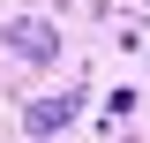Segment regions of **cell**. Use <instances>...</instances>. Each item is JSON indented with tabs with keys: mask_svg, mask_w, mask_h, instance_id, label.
Listing matches in <instances>:
<instances>
[{
	"mask_svg": "<svg viewBox=\"0 0 150 143\" xmlns=\"http://www.w3.org/2000/svg\"><path fill=\"white\" fill-rule=\"evenodd\" d=\"M83 98H90L83 83H68V90H53V98H30V106H23V128H30L38 143H53L60 128H68L75 113H83Z\"/></svg>",
	"mask_w": 150,
	"mask_h": 143,
	"instance_id": "cell-1",
	"label": "cell"
},
{
	"mask_svg": "<svg viewBox=\"0 0 150 143\" xmlns=\"http://www.w3.org/2000/svg\"><path fill=\"white\" fill-rule=\"evenodd\" d=\"M0 45H8V53H23V60H38V68H45V60L60 53V38L45 30V23H30V15H15V23H0Z\"/></svg>",
	"mask_w": 150,
	"mask_h": 143,
	"instance_id": "cell-2",
	"label": "cell"
}]
</instances>
